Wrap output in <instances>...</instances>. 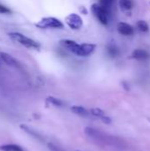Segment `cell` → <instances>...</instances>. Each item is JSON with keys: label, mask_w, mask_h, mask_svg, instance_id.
<instances>
[{"label": "cell", "mask_w": 150, "mask_h": 151, "mask_svg": "<svg viewBox=\"0 0 150 151\" xmlns=\"http://www.w3.org/2000/svg\"><path fill=\"white\" fill-rule=\"evenodd\" d=\"M9 36L13 41L19 42V44H21V45H23V46H25L27 48L35 49V50H39L40 49V44L37 42H35V41L28 38V37H27L26 35H22L20 33H16V32L10 33Z\"/></svg>", "instance_id": "1"}, {"label": "cell", "mask_w": 150, "mask_h": 151, "mask_svg": "<svg viewBox=\"0 0 150 151\" xmlns=\"http://www.w3.org/2000/svg\"><path fill=\"white\" fill-rule=\"evenodd\" d=\"M92 12L97 18V19L103 24H108V15H109V8L103 6L101 4H94L91 6Z\"/></svg>", "instance_id": "2"}, {"label": "cell", "mask_w": 150, "mask_h": 151, "mask_svg": "<svg viewBox=\"0 0 150 151\" xmlns=\"http://www.w3.org/2000/svg\"><path fill=\"white\" fill-rule=\"evenodd\" d=\"M35 26L39 28L46 29V28H63L64 24L57 19L53 17H47L42 19Z\"/></svg>", "instance_id": "3"}, {"label": "cell", "mask_w": 150, "mask_h": 151, "mask_svg": "<svg viewBox=\"0 0 150 151\" xmlns=\"http://www.w3.org/2000/svg\"><path fill=\"white\" fill-rule=\"evenodd\" d=\"M95 44L92 43H83V44H77L74 49L72 50V53H74L77 56L80 57H86L90 54H92L95 50Z\"/></svg>", "instance_id": "4"}, {"label": "cell", "mask_w": 150, "mask_h": 151, "mask_svg": "<svg viewBox=\"0 0 150 151\" xmlns=\"http://www.w3.org/2000/svg\"><path fill=\"white\" fill-rule=\"evenodd\" d=\"M65 22L68 25V27L73 30H78L80 29L82 25H83V20L76 13H71L65 18Z\"/></svg>", "instance_id": "5"}, {"label": "cell", "mask_w": 150, "mask_h": 151, "mask_svg": "<svg viewBox=\"0 0 150 151\" xmlns=\"http://www.w3.org/2000/svg\"><path fill=\"white\" fill-rule=\"evenodd\" d=\"M0 60L3 61L4 64H6L9 66L16 67V68L19 67V62L13 57H11L10 54H8L6 52H0Z\"/></svg>", "instance_id": "6"}, {"label": "cell", "mask_w": 150, "mask_h": 151, "mask_svg": "<svg viewBox=\"0 0 150 151\" xmlns=\"http://www.w3.org/2000/svg\"><path fill=\"white\" fill-rule=\"evenodd\" d=\"M118 31L119 34L123 35H132L134 33L133 27L125 22H119L117 26Z\"/></svg>", "instance_id": "7"}, {"label": "cell", "mask_w": 150, "mask_h": 151, "mask_svg": "<svg viewBox=\"0 0 150 151\" xmlns=\"http://www.w3.org/2000/svg\"><path fill=\"white\" fill-rule=\"evenodd\" d=\"M132 58H135V59H138V60H145V59H148L149 58V54L145 50L137 49V50H134L133 51Z\"/></svg>", "instance_id": "8"}, {"label": "cell", "mask_w": 150, "mask_h": 151, "mask_svg": "<svg viewBox=\"0 0 150 151\" xmlns=\"http://www.w3.org/2000/svg\"><path fill=\"white\" fill-rule=\"evenodd\" d=\"M84 131H85V134H86L88 137H90V138H92V139L100 140L101 138H103V137H102V135H103L102 133L99 132L98 130L95 129V128H92V127H86Z\"/></svg>", "instance_id": "9"}, {"label": "cell", "mask_w": 150, "mask_h": 151, "mask_svg": "<svg viewBox=\"0 0 150 151\" xmlns=\"http://www.w3.org/2000/svg\"><path fill=\"white\" fill-rule=\"evenodd\" d=\"M71 111L76 115L79 116H82V117H86L88 116L89 114V111H88L86 108L82 107V106H79V105H73L71 107Z\"/></svg>", "instance_id": "10"}, {"label": "cell", "mask_w": 150, "mask_h": 151, "mask_svg": "<svg viewBox=\"0 0 150 151\" xmlns=\"http://www.w3.org/2000/svg\"><path fill=\"white\" fill-rule=\"evenodd\" d=\"M0 151H25L20 146L16 144H4L0 146Z\"/></svg>", "instance_id": "11"}, {"label": "cell", "mask_w": 150, "mask_h": 151, "mask_svg": "<svg viewBox=\"0 0 150 151\" xmlns=\"http://www.w3.org/2000/svg\"><path fill=\"white\" fill-rule=\"evenodd\" d=\"M60 45L63 46L64 48L65 49H68L69 50H72L74 49V47L78 44L75 41H72V40H69V39H65V40H61L59 42Z\"/></svg>", "instance_id": "12"}, {"label": "cell", "mask_w": 150, "mask_h": 151, "mask_svg": "<svg viewBox=\"0 0 150 151\" xmlns=\"http://www.w3.org/2000/svg\"><path fill=\"white\" fill-rule=\"evenodd\" d=\"M46 104H50V105H54L56 107H62L65 105V103L63 101H61L60 99H57L56 97H53V96L47 97L46 98Z\"/></svg>", "instance_id": "13"}, {"label": "cell", "mask_w": 150, "mask_h": 151, "mask_svg": "<svg viewBox=\"0 0 150 151\" xmlns=\"http://www.w3.org/2000/svg\"><path fill=\"white\" fill-rule=\"evenodd\" d=\"M119 5L124 12H128L133 8V2L132 0H120Z\"/></svg>", "instance_id": "14"}, {"label": "cell", "mask_w": 150, "mask_h": 151, "mask_svg": "<svg viewBox=\"0 0 150 151\" xmlns=\"http://www.w3.org/2000/svg\"><path fill=\"white\" fill-rule=\"evenodd\" d=\"M107 52H108L109 56H111V58H115L118 54V48L116 47L115 44L110 43L107 46Z\"/></svg>", "instance_id": "15"}, {"label": "cell", "mask_w": 150, "mask_h": 151, "mask_svg": "<svg viewBox=\"0 0 150 151\" xmlns=\"http://www.w3.org/2000/svg\"><path fill=\"white\" fill-rule=\"evenodd\" d=\"M20 128H21V129H23L26 133H27V134H30L31 136H33V137H34V138H37V139L41 140V136H40V134H39L38 133H36L34 130L31 129L30 127H27V126H25V125H21V126H20Z\"/></svg>", "instance_id": "16"}, {"label": "cell", "mask_w": 150, "mask_h": 151, "mask_svg": "<svg viewBox=\"0 0 150 151\" xmlns=\"http://www.w3.org/2000/svg\"><path fill=\"white\" fill-rule=\"evenodd\" d=\"M137 27L141 32H148L149 30V27L148 23L144 20H139L137 22Z\"/></svg>", "instance_id": "17"}, {"label": "cell", "mask_w": 150, "mask_h": 151, "mask_svg": "<svg viewBox=\"0 0 150 151\" xmlns=\"http://www.w3.org/2000/svg\"><path fill=\"white\" fill-rule=\"evenodd\" d=\"M89 113L92 114L93 116H95V117H98V118H102L103 116L105 115L104 111L100 108H92V109L89 110Z\"/></svg>", "instance_id": "18"}, {"label": "cell", "mask_w": 150, "mask_h": 151, "mask_svg": "<svg viewBox=\"0 0 150 151\" xmlns=\"http://www.w3.org/2000/svg\"><path fill=\"white\" fill-rule=\"evenodd\" d=\"M114 0H100V4H103V6L107 7V8H110L111 4L113 3Z\"/></svg>", "instance_id": "19"}, {"label": "cell", "mask_w": 150, "mask_h": 151, "mask_svg": "<svg viewBox=\"0 0 150 151\" xmlns=\"http://www.w3.org/2000/svg\"><path fill=\"white\" fill-rule=\"evenodd\" d=\"M0 13H11V10L9 8H7L6 6H4L2 4H0Z\"/></svg>", "instance_id": "20"}, {"label": "cell", "mask_w": 150, "mask_h": 151, "mask_svg": "<svg viewBox=\"0 0 150 151\" xmlns=\"http://www.w3.org/2000/svg\"><path fill=\"white\" fill-rule=\"evenodd\" d=\"M100 119H102V121H103L104 124H111V118H110V117H108V116H106V115L103 116V117H102V118H100Z\"/></svg>", "instance_id": "21"}, {"label": "cell", "mask_w": 150, "mask_h": 151, "mask_svg": "<svg viewBox=\"0 0 150 151\" xmlns=\"http://www.w3.org/2000/svg\"><path fill=\"white\" fill-rule=\"evenodd\" d=\"M48 147H49L50 150H51L52 151H60L59 148H57V145H54V144H52V143H49V144H48Z\"/></svg>", "instance_id": "22"}, {"label": "cell", "mask_w": 150, "mask_h": 151, "mask_svg": "<svg viewBox=\"0 0 150 151\" xmlns=\"http://www.w3.org/2000/svg\"><path fill=\"white\" fill-rule=\"evenodd\" d=\"M80 12L83 13V14H87V13H88V11H87V9H86L85 7H80Z\"/></svg>", "instance_id": "23"}, {"label": "cell", "mask_w": 150, "mask_h": 151, "mask_svg": "<svg viewBox=\"0 0 150 151\" xmlns=\"http://www.w3.org/2000/svg\"><path fill=\"white\" fill-rule=\"evenodd\" d=\"M122 86L124 87V88H125L126 90H129V86H128V84H127L126 82L124 81V82L122 83Z\"/></svg>", "instance_id": "24"}, {"label": "cell", "mask_w": 150, "mask_h": 151, "mask_svg": "<svg viewBox=\"0 0 150 151\" xmlns=\"http://www.w3.org/2000/svg\"><path fill=\"white\" fill-rule=\"evenodd\" d=\"M76 151H80V150H76Z\"/></svg>", "instance_id": "25"}]
</instances>
